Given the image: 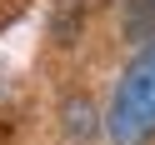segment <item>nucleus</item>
<instances>
[{"mask_svg":"<svg viewBox=\"0 0 155 145\" xmlns=\"http://www.w3.org/2000/svg\"><path fill=\"white\" fill-rule=\"evenodd\" d=\"M110 135L115 145H145L155 135V40L120 75V90L110 100Z\"/></svg>","mask_w":155,"mask_h":145,"instance_id":"nucleus-1","label":"nucleus"},{"mask_svg":"<svg viewBox=\"0 0 155 145\" xmlns=\"http://www.w3.org/2000/svg\"><path fill=\"white\" fill-rule=\"evenodd\" d=\"M125 35H155V0H125Z\"/></svg>","mask_w":155,"mask_h":145,"instance_id":"nucleus-2","label":"nucleus"}]
</instances>
